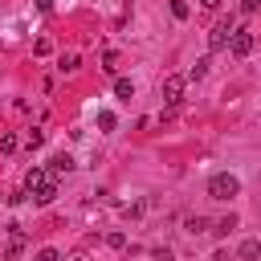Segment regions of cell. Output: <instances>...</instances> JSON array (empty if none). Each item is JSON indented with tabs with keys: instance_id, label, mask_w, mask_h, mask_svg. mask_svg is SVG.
<instances>
[{
	"instance_id": "cb8c5ba5",
	"label": "cell",
	"mask_w": 261,
	"mask_h": 261,
	"mask_svg": "<svg viewBox=\"0 0 261 261\" xmlns=\"http://www.w3.org/2000/svg\"><path fill=\"white\" fill-rule=\"evenodd\" d=\"M200 4H204V8H220L224 0H200Z\"/></svg>"
},
{
	"instance_id": "d6986e66",
	"label": "cell",
	"mask_w": 261,
	"mask_h": 261,
	"mask_svg": "<svg viewBox=\"0 0 261 261\" xmlns=\"http://www.w3.org/2000/svg\"><path fill=\"white\" fill-rule=\"evenodd\" d=\"M106 245H110V249H122L126 237H122V232H106Z\"/></svg>"
},
{
	"instance_id": "6da1fadb",
	"label": "cell",
	"mask_w": 261,
	"mask_h": 261,
	"mask_svg": "<svg viewBox=\"0 0 261 261\" xmlns=\"http://www.w3.org/2000/svg\"><path fill=\"white\" fill-rule=\"evenodd\" d=\"M208 196H212V200H232V196H241V179L228 175V171H216V175L208 179Z\"/></svg>"
},
{
	"instance_id": "7c38bea8",
	"label": "cell",
	"mask_w": 261,
	"mask_h": 261,
	"mask_svg": "<svg viewBox=\"0 0 261 261\" xmlns=\"http://www.w3.org/2000/svg\"><path fill=\"white\" fill-rule=\"evenodd\" d=\"M184 228H188V232H208V216H188Z\"/></svg>"
},
{
	"instance_id": "2e32d148",
	"label": "cell",
	"mask_w": 261,
	"mask_h": 261,
	"mask_svg": "<svg viewBox=\"0 0 261 261\" xmlns=\"http://www.w3.org/2000/svg\"><path fill=\"white\" fill-rule=\"evenodd\" d=\"M98 126H102V130H114V126H118V118H114L110 110H102V114H98Z\"/></svg>"
},
{
	"instance_id": "52a82bcc",
	"label": "cell",
	"mask_w": 261,
	"mask_h": 261,
	"mask_svg": "<svg viewBox=\"0 0 261 261\" xmlns=\"http://www.w3.org/2000/svg\"><path fill=\"white\" fill-rule=\"evenodd\" d=\"M33 200H37V204H53V200H57V179H45V184L33 192Z\"/></svg>"
},
{
	"instance_id": "7a4b0ae2",
	"label": "cell",
	"mask_w": 261,
	"mask_h": 261,
	"mask_svg": "<svg viewBox=\"0 0 261 261\" xmlns=\"http://www.w3.org/2000/svg\"><path fill=\"white\" fill-rule=\"evenodd\" d=\"M232 33H237V20H232V16H224V20H216V24H212V33H208V49H212V53H220V49H228V41H232Z\"/></svg>"
},
{
	"instance_id": "44dd1931",
	"label": "cell",
	"mask_w": 261,
	"mask_h": 261,
	"mask_svg": "<svg viewBox=\"0 0 261 261\" xmlns=\"http://www.w3.org/2000/svg\"><path fill=\"white\" fill-rule=\"evenodd\" d=\"M24 143H29V147H41V143H45V130H29V139H24Z\"/></svg>"
},
{
	"instance_id": "5b68a950",
	"label": "cell",
	"mask_w": 261,
	"mask_h": 261,
	"mask_svg": "<svg viewBox=\"0 0 261 261\" xmlns=\"http://www.w3.org/2000/svg\"><path fill=\"white\" fill-rule=\"evenodd\" d=\"M45 179H53V175H49L45 167H29V171H24V192H37V188H41Z\"/></svg>"
},
{
	"instance_id": "30bf717a",
	"label": "cell",
	"mask_w": 261,
	"mask_h": 261,
	"mask_svg": "<svg viewBox=\"0 0 261 261\" xmlns=\"http://www.w3.org/2000/svg\"><path fill=\"white\" fill-rule=\"evenodd\" d=\"M77 65H82V57H77V53H61V61H57V69H61V73H73Z\"/></svg>"
},
{
	"instance_id": "8fae6325",
	"label": "cell",
	"mask_w": 261,
	"mask_h": 261,
	"mask_svg": "<svg viewBox=\"0 0 261 261\" xmlns=\"http://www.w3.org/2000/svg\"><path fill=\"white\" fill-rule=\"evenodd\" d=\"M114 94L118 98H135V82L130 77H114Z\"/></svg>"
},
{
	"instance_id": "8992f818",
	"label": "cell",
	"mask_w": 261,
	"mask_h": 261,
	"mask_svg": "<svg viewBox=\"0 0 261 261\" xmlns=\"http://www.w3.org/2000/svg\"><path fill=\"white\" fill-rule=\"evenodd\" d=\"M73 167H77V163H73L69 155H53V159H49V175H69Z\"/></svg>"
},
{
	"instance_id": "603a6c76",
	"label": "cell",
	"mask_w": 261,
	"mask_h": 261,
	"mask_svg": "<svg viewBox=\"0 0 261 261\" xmlns=\"http://www.w3.org/2000/svg\"><path fill=\"white\" fill-rule=\"evenodd\" d=\"M37 4V12H53V0H33Z\"/></svg>"
},
{
	"instance_id": "ffe728a7",
	"label": "cell",
	"mask_w": 261,
	"mask_h": 261,
	"mask_svg": "<svg viewBox=\"0 0 261 261\" xmlns=\"http://www.w3.org/2000/svg\"><path fill=\"white\" fill-rule=\"evenodd\" d=\"M102 61H106L102 69H106V73H114V61H118V53H114V49H106V57H102Z\"/></svg>"
},
{
	"instance_id": "3957f363",
	"label": "cell",
	"mask_w": 261,
	"mask_h": 261,
	"mask_svg": "<svg viewBox=\"0 0 261 261\" xmlns=\"http://www.w3.org/2000/svg\"><path fill=\"white\" fill-rule=\"evenodd\" d=\"M253 45H257V41H253V33H249V29H237V33H232V41H228L232 57H249V53H253Z\"/></svg>"
},
{
	"instance_id": "ac0fdd59",
	"label": "cell",
	"mask_w": 261,
	"mask_h": 261,
	"mask_svg": "<svg viewBox=\"0 0 261 261\" xmlns=\"http://www.w3.org/2000/svg\"><path fill=\"white\" fill-rule=\"evenodd\" d=\"M33 261H61V253H57V249H37Z\"/></svg>"
},
{
	"instance_id": "277c9868",
	"label": "cell",
	"mask_w": 261,
	"mask_h": 261,
	"mask_svg": "<svg viewBox=\"0 0 261 261\" xmlns=\"http://www.w3.org/2000/svg\"><path fill=\"white\" fill-rule=\"evenodd\" d=\"M179 98H184V77H175V73H171V77H163V102H167V106H175Z\"/></svg>"
},
{
	"instance_id": "4fadbf2b",
	"label": "cell",
	"mask_w": 261,
	"mask_h": 261,
	"mask_svg": "<svg viewBox=\"0 0 261 261\" xmlns=\"http://www.w3.org/2000/svg\"><path fill=\"white\" fill-rule=\"evenodd\" d=\"M204 73H208V57H200V61H196V65L188 69V77H192V82H200Z\"/></svg>"
},
{
	"instance_id": "9c48e42d",
	"label": "cell",
	"mask_w": 261,
	"mask_h": 261,
	"mask_svg": "<svg viewBox=\"0 0 261 261\" xmlns=\"http://www.w3.org/2000/svg\"><path fill=\"white\" fill-rule=\"evenodd\" d=\"M232 228H237V216H232V212H228V216H220V220H212V232H216V237H228Z\"/></svg>"
},
{
	"instance_id": "ba28073f",
	"label": "cell",
	"mask_w": 261,
	"mask_h": 261,
	"mask_svg": "<svg viewBox=\"0 0 261 261\" xmlns=\"http://www.w3.org/2000/svg\"><path fill=\"white\" fill-rule=\"evenodd\" d=\"M237 257H241V261H257V257H261V241H253V237H249V241H241Z\"/></svg>"
},
{
	"instance_id": "5bb4252c",
	"label": "cell",
	"mask_w": 261,
	"mask_h": 261,
	"mask_svg": "<svg viewBox=\"0 0 261 261\" xmlns=\"http://www.w3.org/2000/svg\"><path fill=\"white\" fill-rule=\"evenodd\" d=\"M16 151V135L8 130V135H0V155H12Z\"/></svg>"
},
{
	"instance_id": "d4e9b609",
	"label": "cell",
	"mask_w": 261,
	"mask_h": 261,
	"mask_svg": "<svg viewBox=\"0 0 261 261\" xmlns=\"http://www.w3.org/2000/svg\"><path fill=\"white\" fill-rule=\"evenodd\" d=\"M73 261H82V257H73Z\"/></svg>"
},
{
	"instance_id": "e0dca14e",
	"label": "cell",
	"mask_w": 261,
	"mask_h": 261,
	"mask_svg": "<svg viewBox=\"0 0 261 261\" xmlns=\"http://www.w3.org/2000/svg\"><path fill=\"white\" fill-rule=\"evenodd\" d=\"M151 261H175V253L167 245H159V249H151Z\"/></svg>"
},
{
	"instance_id": "7402d4cb",
	"label": "cell",
	"mask_w": 261,
	"mask_h": 261,
	"mask_svg": "<svg viewBox=\"0 0 261 261\" xmlns=\"http://www.w3.org/2000/svg\"><path fill=\"white\" fill-rule=\"evenodd\" d=\"M261 8V0H241V12H257Z\"/></svg>"
},
{
	"instance_id": "9a60e30c",
	"label": "cell",
	"mask_w": 261,
	"mask_h": 261,
	"mask_svg": "<svg viewBox=\"0 0 261 261\" xmlns=\"http://www.w3.org/2000/svg\"><path fill=\"white\" fill-rule=\"evenodd\" d=\"M171 16L175 20H188V0H171Z\"/></svg>"
}]
</instances>
